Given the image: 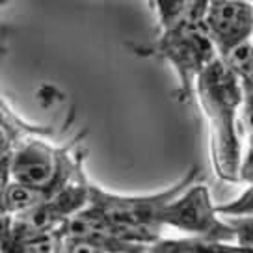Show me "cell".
I'll list each match as a JSON object with an SVG mask.
<instances>
[{
	"instance_id": "1",
	"label": "cell",
	"mask_w": 253,
	"mask_h": 253,
	"mask_svg": "<svg viewBox=\"0 0 253 253\" xmlns=\"http://www.w3.org/2000/svg\"><path fill=\"white\" fill-rule=\"evenodd\" d=\"M194 97H198L209 125L214 173L223 182H238L242 158V84L218 58L199 75Z\"/></svg>"
},
{
	"instance_id": "2",
	"label": "cell",
	"mask_w": 253,
	"mask_h": 253,
	"mask_svg": "<svg viewBox=\"0 0 253 253\" xmlns=\"http://www.w3.org/2000/svg\"><path fill=\"white\" fill-rule=\"evenodd\" d=\"M199 179V168H190L179 181L168 188L149 194H116L91 182L87 209L118 227L132 231L155 244L162 238V212L173 198Z\"/></svg>"
},
{
	"instance_id": "3",
	"label": "cell",
	"mask_w": 253,
	"mask_h": 253,
	"mask_svg": "<svg viewBox=\"0 0 253 253\" xmlns=\"http://www.w3.org/2000/svg\"><path fill=\"white\" fill-rule=\"evenodd\" d=\"M147 54L157 56L173 69L177 77V99L190 101L196 93V82L207 67L218 60V52L209 40L201 21H184L160 30Z\"/></svg>"
},
{
	"instance_id": "4",
	"label": "cell",
	"mask_w": 253,
	"mask_h": 253,
	"mask_svg": "<svg viewBox=\"0 0 253 253\" xmlns=\"http://www.w3.org/2000/svg\"><path fill=\"white\" fill-rule=\"evenodd\" d=\"M9 166L13 181L43 190L50 198L84 168V155L73 143L58 147L48 142L47 136H32L17 143Z\"/></svg>"
},
{
	"instance_id": "5",
	"label": "cell",
	"mask_w": 253,
	"mask_h": 253,
	"mask_svg": "<svg viewBox=\"0 0 253 253\" xmlns=\"http://www.w3.org/2000/svg\"><path fill=\"white\" fill-rule=\"evenodd\" d=\"M160 223L162 227L179 231L184 237L235 242L229 220L218 214L209 186L198 181L168 203Z\"/></svg>"
},
{
	"instance_id": "6",
	"label": "cell",
	"mask_w": 253,
	"mask_h": 253,
	"mask_svg": "<svg viewBox=\"0 0 253 253\" xmlns=\"http://www.w3.org/2000/svg\"><path fill=\"white\" fill-rule=\"evenodd\" d=\"M203 28L212 41L218 58L253 40V2L211 0L203 13Z\"/></svg>"
},
{
	"instance_id": "7",
	"label": "cell",
	"mask_w": 253,
	"mask_h": 253,
	"mask_svg": "<svg viewBox=\"0 0 253 253\" xmlns=\"http://www.w3.org/2000/svg\"><path fill=\"white\" fill-rule=\"evenodd\" d=\"M149 248L153 253H253V250H246L235 242H218L194 237L158 238Z\"/></svg>"
},
{
	"instance_id": "8",
	"label": "cell",
	"mask_w": 253,
	"mask_h": 253,
	"mask_svg": "<svg viewBox=\"0 0 253 253\" xmlns=\"http://www.w3.org/2000/svg\"><path fill=\"white\" fill-rule=\"evenodd\" d=\"M157 11L160 30L184 21H201L209 0H149Z\"/></svg>"
},
{
	"instance_id": "9",
	"label": "cell",
	"mask_w": 253,
	"mask_h": 253,
	"mask_svg": "<svg viewBox=\"0 0 253 253\" xmlns=\"http://www.w3.org/2000/svg\"><path fill=\"white\" fill-rule=\"evenodd\" d=\"M244 89V103H242V158L238 169V182L253 184V87Z\"/></svg>"
},
{
	"instance_id": "10",
	"label": "cell",
	"mask_w": 253,
	"mask_h": 253,
	"mask_svg": "<svg viewBox=\"0 0 253 253\" xmlns=\"http://www.w3.org/2000/svg\"><path fill=\"white\" fill-rule=\"evenodd\" d=\"M47 198L48 196L43 190L11 181L8 192H6V198H4V211L9 216H19V214L28 212L38 205H41Z\"/></svg>"
},
{
	"instance_id": "11",
	"label": "cell",
	"mask_w": 253,
	"mask_h": 253,
	"mask_svg": "<svg viewBox=\"0 0 253 253\" xmlns=\"http://www.w3.org/2000/svg\"><path fill=\"white\" fill-rule=\"evenodd\" d=\"M220 60L237 77L242 87H253V40L233 48Z\"/></svg>"
},
{
	"instance_id": "12",
	"label": "cell",
	"mask_w": 253,
	"mask_h": 253,
	"mask_svg": "<svg viewBox=\"0 0 253 253\" xmlns=\"http://www.w3.org/2000/svg\"><path fill=\"white\" fill-rule=\"evenodd\" d=\"M218 214L223 218H250L253 216V184L240 192L235 199L216 205Z\"/></svg>"
},
{
	"instance_id": "13",
	"label": "cell",
	"mask_w": 253,
	"mask_h": 253,
	"mask_svg": "<svg viewBox=\"0 0 253 253\" xmlns=\"http://www.w3.org/2000/svg\"><path fill=\"white\" fill-rule=\"evenodd\" d=\"M56 253H114L108 248L101 244H95L86 238H75V237H62L58 235V246Z\"/></svg>"
},
{
	"instance_id": "14",
	"label": "cell",
	"mask_w": 253,
	"mask_h": 253,
	"mask_svg": "<svg viewBox=\"0 0 253 253\" xmlns=\"http://www.w3.org/2000/svg\"><path fill=\"white\" fill-rule=\"evenodd\" d=\"M233 227L235 244L253 250V216L250 218H227Z\"/></svg>"
},
{
	"instance_id": "15",
	"label": "cell",
	"mask_w": 253,
	"mask_h": 253,
	"mask_svg": "<svg viewBox=\"0 0 253 253\" xmlns=\"http://www.w3.org/2000/svg\"><path fill=\"white\" fill-rule=\"evenodd\" d=\"M11 166H9V158H2L0 160V209L4 211V198L8 192L9 184H11Z\"/></svg>"
},
{
	"instance_id": "16",
	"label": "cell",
	"mask_w": 253,
	"mask_h": 253,
	"mask_svg": "<svg viewBox=\"0 0 253 253\" xmlns=\"http://www.w3.org/2000/svg\"><path fill=\"white\" fill-rule=\"evenodd\" d=\"M6 38H8V30H0V54L6 50Z\"/></svg>"
},
{
	"instance_id": "17",
	"label": "cell",
	"mask_w": 253,
	"mask_h": 253,
	"mask_svg": "<svg viewBox=\"0 0 253 253\" xmlns=\"http://www.w3.org/2000/svg\"><path fill=\"white\" fill-rule=\"evenodd\" d=\"M9 2H13V0H0V9L4 8V6H8Z\"/></svg>"
},
{
	"instance_id": "18",
	"label": "cell",
	"mask_w": 253,
	"mask_h": 253,
	"mask_svg": "<svg viewBox=\"0 0 253 253\" xmlns=\"http://www.w3.org/2000/svg\"><path fill=\"white\" fill-rule=\"evenodd\" d=\"M143 253H153V252H151V248H147V250H145Z\"/></svg>"
},
{
	"instance_id": "19",
	"label": "cell",
	"mask_w": 253,
	"mask_h": 253,
	"mask_svg": "<svg viewBox=\"0 0 253 253\" xmlns=\"http://www.w3.org/2000/svg\"><path fill=\"white\" fill-rule=\"evenodd\" d=\"M209 2H211V0H209ZM250 2H252V0H250Z\"/></svg>"
}]
</instances>
